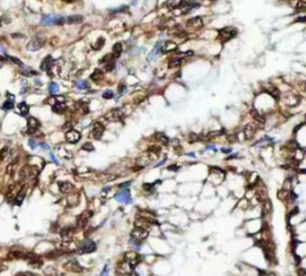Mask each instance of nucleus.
Listing matches in <instances>:
<instances>
[{"label":"nucleus","instance_id":"nucleus-14","mask_svg":"<svg viewBox=\"0 0 306 276\" xmlns=\"http://www.w3.org/2000/svg\"><path fill=\"white\" fill-rule=\"evenodd\" d=\"M65 109H66V104L64 103V98H60V99L58 100V102L53 105V110H54V112H59V114H61V112H64V111H65Z\"/></svg>","mask_w":306,"mask_h":276},{"label":"nucleus","instance_id":"nucleus-13","mask_svg":"<svg viewBox=\"0 0 306 276\" xmlns=\"http://www.w3.org/2000/svg\"><path fill=\"white\" fill-rule=\"evenodd\" d=\"M91 215H92L91 212H84V213L78 218V226H79V227H85L86 224H87V220H89V219L91 218Z\"/></svg>","mask_w":306,"mask_h":276},{"label":"nucleus","instance_id":"nucleus-17","mask_svg":"<svg viewBox=\"0 0 306 276\" xmlns=\"http://www.w3.org/2000/svg\"><path fill=\"white\" fill-rule=\"evenodd\" d=\"M255 132H256V128L252 124H246L245 128H244V134H245L246 139H251V138H252Z\"/></svg>","mask_w":306,"mask_h":276},{"label":"nucleus","instance_id":"nucleus-29","mask_svg":"<svg viewBox=\"0 0 306 276\" xmlns=\"http://www.w3.org/2000/svg\"><path fill=\"white\" fill-rule=\"evenodd\" d=\"M77 87L79 90H86V89H89L90 87V85H89V83H87L86 80H84V82H78L77 83Z\"/></svg>","mask_w":306,"mask_h":276},{"label":"nucleus","instance_id":"nucleus-24","mask_svg":"<svg viewBox=\"0 0 306 276\" xmlns=\"http://www.w3.org/2000/svg\"><path fill=\"white\" fill-rule=\"evenodd\" d=\"M181 63H182V59L181 57H175V59L170 60L169 67H170V68H172V67H178Z\"/></svg>","mask_w":306,"mask_h":276},{"label":"nucleus","instance_id":"nucleus-4","mask_svg":"<svg viewBox=\"0 0 306 276\" xmlns=\"http://www.w3.org/2000/svg\"><path fill=\"white\" fill-rule=\"evenodd\" d=\"M96 249H97V245H96V243H94V241L86 240V241H84V243L78 247L77 252L78 253H92V252L96 251Z\"/></svg>","mask_w":306,"mask_h":276},{"label":"nucleus","instance_id":"nucleus-16","mask_svg":"<svg viewBox=\"0 0 306 276\" xmlns=\"http://www.w3.org/2000/svg\"><path fill=\"white\" fill-rule=\"evenodd\" d=\"M59 189L61 192H70L72 189H73V185L68 182H60L59 183Z\"/></svg>","mask_w":306,"mask_h":276},{"label":"nucleus","instance_id":"nucleus-20","mask_svg":"<svg viewBox=\"0 0 306 276\" xmlns=\"http://www.w3.org/2000/svg\"><path fill=\"white\" fill-rule=\"evenodd\" d=\"M103 77H104V73H103V71H100V70H96L94 71L92 74H91V79L93 80V82H99V80H102L103 79Z\"/></svg>","mask_w":306,"mask_h":276},{"label":"nucleus","instance_id":"nucleus-35","mask_svg":"<svg viewBox=\"0 0 306 276\" xmlns=\"http://www.w3.org/2000/svg\"><path fill=\"white\" fill-rule=\"evenodd\" d=\"M83 150H87V151H93V147L91 144H85L83 145Z\"/></svg>","mask_w":306,"mask_h":276},{"label":"nucleus","instance_id":"nucleus-41","mask_svg":"<svg viewBox=\"0 0 306 276\" xmlns=\"http://www.w3.org/2000/svg\"><path fill=\"white\" fill-rule=\"evenodd\" d=\"M123 90H126V85L121 84V85H120V87H119V92H120V93H122V92H123Z\"/></svg>","mask_w":306,"mask_h":276},{"label":"nucleus","instance_id":"nucleus-19","mask_svg":"<svg viewBox=\"0 0 306 276\" xmlns=\"http://www.w3.org/2000/svg\"><path fill=\"white\" fill-rule=\"evenodd\" d=\"M18 112H19L22 116H26V115H28V112H29V106H28V104H26L25 102L19 103V104H18Z\"/></svg>","mask_w":306,"mask_h":276},{"label":"nucleus","instance_id":"nucleus-6","mask_svg":"<svg viewBox=\"0 0 306 276\" xmlns=\"http://www.w3.org/2000/svg\"><path fill=\"white\" fill-rule=\"evenodd\" d=\"M65 269L68 271H73V273H80L83 271V267H81L77 261H70L65 264Z\"/></svg>","mask_w":306,"mask_h":276},{"label":"nucleus","instance_id":"nucleus-37","mask_svg":"<svg viewBox=\"0 0 306 276\" xmlns=\"http://www.w3.org/2000/svg\"><path fill=\"white\" fill-rule=\"evenodd\" d=\"M108 275H109V268H108V265H105L103 268V271H102L100 276H108Z\"/></svg>","mask_w":306,"mask_h":276},{"label":"nucleus","instance_id":"nucleus-31","mask_svg":"<svg viewBox=\"0 0 306 276\" xmlns=\"http://www.w3.org/2000/svg\"><path fill=\"white\" fill-rule=\"evenodd\" d=\"M103 44H104V38H103V37H99V38L97 39L96 44L93 45V48L96 49V50H98V49H100L102 47H103Z\"/></svg>","mask_w":306,"mask_h":276},{"label":"nucleus","instance_id":"nucleus-3","mask_svg":"<svg viewBox=\"0 0 306 276\" xmlns=\"http://www.w3.org/2000/svg\"><path fill=\"white\" fill-rule=\"evenodd\" d=\"M66 22V18L60 17V16H53V15H46L42 17V23L43 25H52V24H62Z\"/></svg>","mask_w":306,"mask_h":276},{"label":"nucleus","instance_id":"nucleus-30","mask_svg":"<svg viewBox=\"0 0 306 276\" xmlns=\"http://www.w3.org/2000/svg\"><path fill=\"white\" fill-rule=\"evenodd\" d=\"M3 109L4 110H11V109H13V102H12V100H10V99H7L3 104Z\"/></svg>","mask_w":306,"mask_h":276},{"label":"nucleus","instance_id":"nucleus-9","mask_svg":"<svg viewBox=\"0 0 306 276\" xmlns=\"http://www.w3.org/2000/svg\"><path fill=\"white\" fill-rule=\"evenodd\" d=\"M187 25L189 26V28L194 29V30H198V29L202 28L203 22H202V19H201L200 17H194V18L189 19V21L187 22Z\"/></svg>","mask_w":306,"mask_h":276},{"label":"nucleus","instance_id":"nucleus-40","mask_svg":"<svg viewBox=\"0 0 306 276\" xmlns=\"http://www.w3.org/2000/svg\"><path fill=\"white\" fill-rule=\"evenodd\" d=\"M29 144H30V146H31V148H36V146H37V145H36V142H35L33 140L30 139V140H29Z\"/></svg>","mask_w":306,"mask_h":276},{"label":"nucleus","instance_id":"nucleus-23","mask_svg":"<svg viewBox=\"0 0 306 276\" xmlns=\"http://www.w3.org/2000/svg\"><path fill=\"white\" fill-rule=\"evenodd\" d=\"M159 50H163V42H158L157 44H155V47H154V49L152 50V53L149 54V56H148V59L151 60L152 57H154L155 55H157V54L159 53Z\"/></svg>","mask_w":306,"mask_h":276},{"label":"nucleus","instance_id":"nucleus-38","mask_svg":"<svg viewBox=\"0 0 306 276\" xmlns=\"http://www.w3.org/2000/svg\"><path fill=\"white\" fill-rule=\"evenodd\" d=\"M144 188L146 190H153L154 189V184H148V183H146V184H144Z\"/></svg>","mask_w":306,"mask_h":276},{"label":"nucleus","instance_id":"nucleus-18","mask_svg":"<svg viewBox=\"0 0 306 276\" xmlns=\"http://www.w3.org/2000/svg\"><path fill=\"white\" fill-rule=\"evenodd\" d=\"M52 65H53V59H52V56H47V57H44L42 65H41V70H42V71H49V70H50V67H52Z\"/></svg>","mask_w":306,"mask_h":276},{"label":"nucleus","instance_id":"nucleus-5","mask_svg":"<svg viewBox=\"0 0 306 276\" xmlns=\"http://www.w3.org/2000/svg\"><path fill=\"white\" fill-rule=\"evenodd\" d=\"M147 235H148V232L145 230V228L138 226V227H135L133 230V232H132V239L137 240V241L140 243L141 240H144V239L147 238Z\"/></svg>","mask_w":306,"mask_h":276},{"label":"nucleus","instance_id":"nucleus-33","mask_svg":"<svg viewBox=\"0 0 306 276\" xmlns=\"http://www.w3.org/2000/svg\"><path fill=\"white\" fill-rule=\"evenodd\" d=\"M112 96H114V92L111 90H106L103 93V98H105V99H110V98H112Z\"/></svg>","mask_w":306,"mask_h":276},{"label":"nucleus","instance_id":"nucleus-32","mask_svg":"<svg viewBox=\"0 0 306 276\" xmlns=\"http://www.w3.org/2000/svg\"><path fill=\"white\" fill-rule=\"evenodd\" d=\"M114 67H115V60H114V61L108 62V63L105 65V71H108V72H111V71L114 70Z\"/></svg>","mask_w":306,"mask_h":276},{"label":"nucleus","instance_id":"nucleus-25","mask_svg":"<svg viewBox=\"0 0 306 276\" xmlns=\"http://www.w3.org/2000/svg\"><path fill=\"white\" fill-rule=\"evenodd\" d=\"M173 49H176V44L167 41V42H165L164 45H163V50L161 51H170V50H173Z\"/></svg>","mask_w":306,"mask_h":276},{"label":"nucleus","instance_id":"nucleus-12","mask_svg":"<svg viewBox=\"0 0 306 276\" xmlns=\"http://www.w3.org/2000/svg\"><path fill=\"white\" fill-rule=\"evenodd\" d=\"M103 132H104L103 126H102L100 123H98V122L94 123L93 129H92V136H93V139L99 140L102 138V134H103Z\"/></svg>","mask_w":306,"mask_h":276},{"label":"nucleus","instance_id":"nucleus-2","mask_svg":"<svg viewBox=\"0 0 306 276\" xmlns=\"http://www.w3.org/2000/svg\"><path fill=\"white\" fill-rule=\"evenodd\" d=\"M115 200L119 201L120 203H125V204L132 203L131 192H129L128 188H123V189H121L116 195H115Z\"/></svg>","mask_w":306,"mask_h":276},{"label":"nucleus","instance_id":"nucleus-27","mask_svg":"<svg viewBox=\"0 0 306 276\" xmlns=\"http://www.w3.org/2000/svg\"><path fill=\"white\" fill-rule=\"evenodd\" d=\"M49 92L52 95H56L59 93V85L56 83H50L49 84Z\"/></svg>","mask_w":306,"mask_h":276},{"label":"nucleus","instance_id":"nucleus-10","mask_svg":"<svg viewBox=\"0 0 306 276\" xmlns=\"http://www.w3.org/2000/svg\"><path fill=\"white\" fill-rule=\"evenodd\" d=\"M42 44H43L42 39L38 38V37H35V38H32L31 41L28 43L26 48H28L29 50H31V51H36L38 48H41V47H42Z\"/></svg>","mask_w":306,"mask_h":276},{"label":"nucleus","instance_id":"nucleus-28","mask_svg":"<svg viewBox=\"0 0 306 276\" xmlns=\"http://www.w3.org/2000/svg\"><path fill=\"white\" fill-rule=\"evenodd\" d=\"M157 139L160 141V142L164 144V145H167V144H169V139H167V136L165 135V134H163V133H158V134H157Z\"/></svg>","mask_w":306,"mask_h":276},{"label":"nucleus","instance_id":"nucleus-34","mask_svg":"<svg viewBox=\"0 0 306 276\" xmlns=\"http://www.w3.org/2000/svg\"><path fill=\"white\" fill-rule=\"evenodd\" d=\"M7 59H9V60H12L13 62H15V63H17V65H19V66H23V65H22V62H20V60L16 59V57H12V56H7Z\"/></svg>","mask_w":306,"mask_h":276},{"label":"nucleus","instance_id":"nucleus-11","mask_svg":"<svg viewBox=\"0 0 306 276\" xmlns=\"http://www.w3.org/2000/svg\"><path fill=\"white\" fill-rule=\"evenodd\" d=\"M40 127V122L35 118V117H29L28 118V133L32 134L35 133Z\"/></svg>","mask_w":306,"mask_h":276},{"label":"nucleus","instance_id":"nucleus-26","mask_svg":"<svg viewBox=\"0 0 306 276\" xmlns=\"http://www.w3.org/2000/svg\"><path fill=\"white\" fill-rule=\"evenodd\" d=\"M251 115L254 116V118H255L256 121H260V122H262V123L264 122V117L261 116V115H260V112H258L256 109H252V110H251Z\"/></svg>","mask_w":306,"mask_h":276},{"label":"nucleus","instance_id":"nucleus-39","mask_svg":"<svg viewBox=\"0 0 306 276\" xmlns=\"http://www.w3.org/2000/svg\"><path fill=\"white\" fill-rule=\"evenodd\" d=\"M298 9L299 10H306V3H299L298 4Z\"/></svg>","mask_w":306,"mask_h":276},{"label":"nucleus","instance_id":"nucleus-21","mask_svg":"<svg viewBox=\"0 0 306 276\" xmlns=\"http://www.w3.org/2000/svg\"><path fill=\"white\" fill-rule=\"evenodd\" d=\"M112 55H114V57L115 59H117L120 55H121V53H122V44L120 43V42H117V43H115L114 44V47H112Z\"/></svg>","mask_w":306,"mask_h":276},{"label":"nucleus","instance_id":"nucleus-1","mask_svg":"<svg viewBox=\"0 0 306 276\" xmlns=\"http://www.w3.org/2000/svg\"><path fill=\"white\" fill-rule=\"evenodd\" d=\"M236 35H237V29L230 28V26L224 28V29H221L219 31V38H220L221 42H227V41H230L231 38H233Z\"/></svg>","mask_w":306,"mask_h":276},{"label":"nucleus","instance_id":"nucleus-15","mask_svg":"<svg viewBox=\"0 0 306 276\" xmlns=\"http://www.w3.org/2000/svg\"><path fill=\"white\" fill-rule=\"evenodd\" d=\"M25 194H26V188L23 186L22 189L19 190V192L17 194V196L15 198V204L16 206H20V204H22V202H23V200L25 197Z\"/></svg>","mask_w":306,"mask_h":276},{"label":"nucleus","instance_id":"nucleus-36","mask_svg":"<svg viewBox=\"0 0 306 276\" xmlns=\"http://www.w3.org/2000/svg\"><path fill=\"white\" fill-rule=\"evenodd\" d=\"M298 276H306V270L303 268H299L298 269Z\"/></svg>","mask_w":306,"mask_h":276},{"label":"nucleus","instance_id":"nucleus-8","mask_svg":"<svg viewBox=\"0 0 306 276\" xmlns=\"http://www.w3.org/2000/svg\"><path fill=\"white\" fill-rule=\"evenodd\" d=\"M80 140V133L77 132V130H70L66 133V141L67 142H71V144H76Z\"/></svg>","mask_w":306,"mask_h":276},{"label":"nucleus","instance_id":"nucleus-22","mask_svg":"<svg viewBox=\"0 0 306 276\" xmlns=\"http://www.w3.org/2000/svg\"><path fill=\"white\" fill-rule=\"evenodd\" d=\"M66 22L68 24H74V23H80L83 22V17L81 16H70L66 18Z\"/></svg>","mask_w":306,"mask_h":276},{"label":"nucleus","instance_id":"nucleus-7","mask_svg":"<svg viewBox=\"0 0 306 276\" xmlns=\"http://www.w3.org/2000/svg\"><path fill=\"white\" fill-rule=\"evenodd\" d=\"M140 257L139 256L137 255V253H134V252H128V253H126V262L127 263L131 265V268H133V267H135L137 265L139 262H140Z\"/></svg>","mask_w":306,"mask_h":276}]
</instances>
